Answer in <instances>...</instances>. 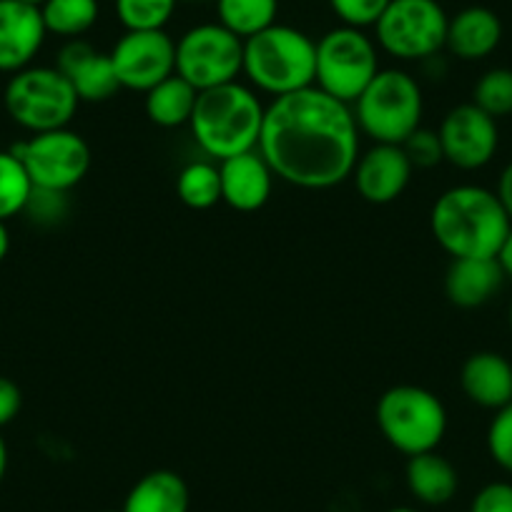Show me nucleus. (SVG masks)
Returning a JSON list of instances; mask_svg holds the SVG:
<instances>
[{"mask_svg": "<svg viewBox=\"0 0 512 512\" xmlns=\"http://www.w3.org/2000/svg\"><path fill=\"white\" fill-rule=\"evenodd\" d=\"M377 427L382 437L407 457L440 447L447 432V410L437 395L417 384H397L377 400Z\"/></svg>", "mask_w": 512, "mask_h": 512, "instance_id": "6", "label": "nucleus"}, {"mask_svg": "<svg viewBox=\"0 0 512 512\" xmlns=\"http://www.w3.org/2000/svg\"><path fill=\"white\" fill-rule=\"evenodd\" d=\"M462 392L482 410H502L512 402V364L497 352H475L460 372Z\"/></svg>", "mask_w": 512, "mask_h": 512, "instance_id": "18", "label": "nucleus"}, {"mask_svg": "<svg viewBox=\"0 0 512 512\" xmlns=\"http://www.w3.org/2000/svg\"><path fill=\"white\" fill-rule=\"evenodd\" d=\"M487 452L502 472L512 475V402L492 417L487 427Z\"/></svg>", "mask_w": 512, "mask_h": 512, "instance_id": "30", "label": "nucleus"}, {"mask_svg": "<svg viewBox=\"0 0 512 512\" xmlns=\"http://www.w3.org/2000/svg\"><path fill=\"white\" fill-rule=\"evenodd\" d=\"M279 0H216L219 23L241 41L277 23Z\"/></svg>", "mask_w": 512, "mask_h": 512, "instance_id": "24", "label": "nucleus"}, {"mask_svg": "<svg viewBox=\"0 0 512 512\" xmlns=\"http://www.w3.org/2000/svg\"><path fill=\"white\" fill-rule=\"evenodd\" d=\"M256 91L274 98L314 86L317 76V41L304 31L274 23L267 31L244 41V68Z\"/></svg>", "mask_w": 512, "mask_h": 512, "instance_id": "4", "label": "nucleus"}, {"mask_svg": "<svg viewBox=\"0 0 512 512\" xmlns=\"http://www.w3.org/2000/svg\"><path fill=\"white\" fill-rule=\"evenodd\" d=\"M244 68V41L221 23H201L176 41V76L196 91L234 83Z\"/></svg>", "mask_w": 512, "mask_h": 512, "instance_id": "11", "label": "nucleus"}, {"mask_svg": "<svg viewBox=\"0 0 512 512\" xmlns=\"http://www.w3.org/2000/svg\"><path fill=\"white\" fill-rule=\"evenodd\" d=\"M502 282L505 274L497 259H452L445 277V294L455 307L477 309L500 292Z\"/></svg>", "mask_w": 512, "mask_h": 512, "instance_id": "20", "label": "nucleus"}, {"mask_svg": "<svg viewBox=\"0 0 512 512\" xmlns=\"http://www.w3.org/2000/svg\"><path fill=\"white\" fill-rule=\"evenodd\" d=\"M472 103L487 116L497 118L512 113V71L510 68H492L482 73L472 88Z\"/></svg>", "mask_w": 512, "mask_h": 512, "instance_id": "29", "label": "nucleus"}, {"mask_svg": "<svg viewBox=\"0 0 512 512\" xmlns=\"http://www.w3.org/2000/svg\"><path fill=\"white\" fill-rule=\"evenodd\" d=\"M379 73L377 46L359 28L339 26L317 41L314 86L352 106Z\"/></svg>", "mask_w": 512, "mask_h": 512, "instance_id": "8", "label": "nucleus"}, {"mask_svg": "<svg viewBox=\"0 0 512 512\" xmlns=\"http://www.w3.org/2000/svg\"><path fill=\"white\" fill-rule=\"evenodd\" d=\"M11 151L26 169L33 189L68 194L73 186L86 179L91 169V149L86 139L71 128L33 134Z\"/></svg>", "mask_w": 512, "mask_h": 512, "instance_id": "10", "label": "nucleus"}, {"mask_svg": "<svg viewBox=\"0 0 512 512\" xmlns=\"http://www.w3.org/2000/svg\"><path fill=\"white\" fill-rule=\"evenodd\" d=\"M8 249H11V236H8L6 221H0V262L8 256Z\"/></svg>", "mask_w": 512, "mask_h": 512, "instance_id": "37", "label": "nucleus"}, {"mask_svg": "<svg viewBox=\"0 0 512 512\" xmlns=\"http://www.w3.org/2000/svg\"><path fill=\"white\" fill-rule=\"evenodd\" d=\"M510 327H512V304H510Z\"/></svg>", "mask_w": 512, "mask_h": 512, "instance_id": "41", "label": "nucleus"}, {"mask_svg": "<svg viewBox=\"0 0 512 512\" xmlns=\"http://www.w3.org/2000/svg\"><path fill=\"white\" fill-rule=\"evenodd\" d=\"M48 31L41 8L0 0V73H18L33 63Z\"/></svg>", "mask_w": 512, "mask_h": 512, "instance_id": "15", "label": "nucleus"}, {"mask_svg": "<svg viewBox=\"0 0 512 512\" xmlns=\"http://www.w3.org/2000/svg\"><path fill=\"white\" fill-rule=\"evenodd\" d=\"M23 407L21 387L13 379L0 377V427L11 425Z\"/></svg>", "mask_w": 512, "mask_h": 512, "instance_id": "34", "label": "nucleus"}, {"mask_svg": "<svg viewBox=\"0 0 512 512\" xmlns=\"http://www.w3.org/2000/svg\"><path fill=\"white\" fill-rule=\"evenodd\" d=\"M390 3L392 0H329V8L342 21V26L364 31L379 21Z\"/></svg>", "mask_w": 512, "mask_h": 512, "instance_id": "31", "label": "nucleus"}, {"mask_svg": "<svg viewBox=\"0 0 512 512\" xmlns=\"http://www.w3.org/2000/svg\"><path fill=\"white\" fill-rule=\"evenodd\" d=\"M415 166L407 159L405 149L397 144H374L354 164L352 179L357 194L369 204H392L405 194Z\"/></svg>", "mask_w": 512, "mask_h": 512, "instance_id": "14", "label": "nucleus"}, {"mask_svg": "<svg viewBox=\"0 0 512 512\" xmlns=\"http://www.w3.org/2000/svg\"><path fill=\"white\" fill-rule=\"evenodd\" d=\"M502 41V23L485 6L462 8L447 23L445 48L460 61H482Z\"/></svg>", "mask_w": 512, "mask_h": 512, "instance_id": "19", "label": "nucleus"}, {"mask_svg": "<svg viewBox=\"0 0 512 512\" xmlns=\"http://www.w3.org/2000/svg\"><path fill=\"white\" fill-rule=\"evenodd\" d=\"M108 56L121 88L131 91L146 93L176 73V43L166 31H126Z\"/></svg>", "mask_w": 512, "mask_h": 512, "instance_id": "12", "label": "nucleus"}, {"mask_svg": "<svg viewBox=\"0 0 512 512\" xmlns=\"http://www.w3.org/2000/svg\"><path fill=\"white\" fill-rule=\"evenodd\" d=\"M106 512H123V510H106Z\"/></svg>", "mask_w": 512, "mask_h": 512, "instance_id": "42", "label": "nucleus"}, {"mask_svg": "<svg viewBox=\"0 0 512 512\" xmlns=\"http://www.w3.org/2000/svg\"><path fill=\"white\" fill-rule=\"evenodd\" d=\"M497 264H500L502 274H505V279H512V229L510 234L505 236V241H502L500 251H497Z\"/></svg>", "mask_w": 512, "mask_h": 512, "instance_id": "36", "label": "nucleus"}, {"mask_svg": "<svg viewBox=\"0 0 512 512\" xmlns=\"http://www.w3.org/2000/svg\"><path fill=\"white\" fill-rule=\"evenodd\" d=\"M470 512H512V482L495 480L482 485L472 497Z\"/></svg>", "mask_w": 512, "mask_h": 512, "instance_id": "33", "label": "nucleus"}, {"mask_svg": "<svg viewBox=\"0 0 512 512\" xmlns=\"http://www.w3.org/2000/svg\"><path fill=\"white\" fill-rule=\"evenodd\" d=\"M98 0H46L41 6L46 31L73 41L91 31L98 21Z\"/></svg>", "mask_w": 512, "mask_h": 512, "instance_id": "25", "label": "nucleus"}, {"mask_svg": "<svg viewBox=\"0 0 512 512\" xmlns=\"http://www.w3.org/2000/svg\"><path fill=\"white\" fill-rule=\"evenodd\" d=\"M359 134L374 144H397L415 134L422 123V88L410 73L387 68L372 78L352 103Z\"/></svg>", "mask_w": 512, "mask_h": 512, "instance_id": "5", "label": "nucleus"}, {"mask_svg": "<svg viewBox=\"0 0 512 512\" xmlns=\"http://www.w3.org/2000/svg\"><path fill=\"white\" fill-rule=\"evenodd\" d=\"M33 184L13 151H0V221L23 214L31 201Z\"/></svg>", "mask_w": 512, "mask_h": 512, "instance_id": "27", "label": "nucleus"}, {"mask_svg": "<svg viewBox=\"0 0 512 512\" xmlns=\"http://www.w3.org/2000/svg\"><path fill=\"white\" fill-rule=\"evenodd\" d=\"M6 470H8V445L6 440L0 437V482H3V477H6Z\"/></svg>", "mask_w": 512, "mask_h": 512, "instance_id": "38", "label": "nucleus"}, {"mask_svg": "<svg viewBox=\"0 0 512 512\" xmlns=\"http://www.w3.org/2000/svg\"><path fill=\"white\" fill-rule=\"evenodd\" d=\"M405 482L410 495L427 507L447 505L460 490V475L455 465L437 450L410 457Z\"/></svg>", "mask_w": 512, "mask_h": 512, "instance_id": "21", "label": "nucleus"}, {"mask_svg": "<svg viewBox=\"0 0 512 512\" xmlns=\"http://www.w3.org/2000/svg\"><path fill=\"white\" fill-rule=\"evenodd\" d=\"M450 16L437 0H392L374 23L377 46L400 61H427L440 56Z\"/></svg>", "mask_w": 512, "mask_h": 512, "instance_id": "9", "label": "nucleus"}, {"mask_svg": "<svg viewBox=\"0 0 512 512\" xmlns=\"http://www.w3.org/2000/svg\"><path fill=\"white\" fill-rule=\"evenodd\" d=\"M196 96H199V91L174 73L166 81L156 83L151 91H146V116L161 128L184 126L191 121Z\"/></svg>", "mask_w": 512, "mask_h": 512, "instance_id": "23", "label": "nucleus"}, {"mask_svg": "<svg viewBox=\"0 0 512 512\" xmlns=\"http://www.w3.org/2000/svg\"><path fill=\"white\" fill-rule=\"evenodd\" d=\"M430 229L452 259H495L502 241L510 234L512 221L507 219L495 191L462 184L447 189L435 201Z\"/></svg>", "mask_w": 512, "mask_h": 512, "instance_id": "2", "label": "nucleus"}, {"mask_svg": "<svg viewBox=\"0 0 512 512\" xmlns=\"http://www.w3.org/2000/svg\"><path fill=\"white\" fill-rule=\"evenodd\" d=\"M221 201L236 211H259L272 196L274 171L259 149L219 161Z\"/></svg>", "mask_w": 512, "mask_h": 512, "instance_id": "17", "label": "nucleus"}, {"mask_svg": "<svg viewBox=\"0 0 512 512\" xmlns=\"http://www.w3.org/2000/svg\"><path fill=\"white\" fill-rule=\"evenodd\" d=\"M3 103L18 126L31 134H46L68 128L81 106V98L58 68L28 66L13 73L3 93Z\"/></svg>", "mask_w": 512, "mask_h": 512, "instance_id": "7", "label": "nucleus"}, {"mask_svg": "<svg viewBox=\"0 0 512 512\" xmlns=\"http://www.w3.org/2000/svg\"><path fill=\"white\" fill-rule=\"evenodd\" d=\"M440 144L447 164L462 171H477L490 164L497 154L500 131L497 121L475 103L455 106L440 123Z\"/></svg>", "mask_w": 512, "mask_h": 512, "instance_id": "13", "label": "nucleus"}, {"mask_svg": "<svg viewBox=\"0 0 512 512\" xmlns=\"http://www.w3.org/2000/svg\"><path fill=\"white\" fill-rule=\"evenodd\" d=\"M402 149H405L407 159L415 169H435L437 164L445 161V154H442V144L437 131H430V128H417L415 134L407 136L402 141Z\"/></svg>", "mask_w": 512, "mask_h": 512, "instance_id": "32", "label": "nucleus"}, {"mask_svg": "<svg viewBox=\"0 0 512 512\" xmlns=\"http://www.w3.org/2000/svg\"><path fill=\"white\" fill-rule=\"evenodd\" d=\"M179 0H116V16L126 31H164Z\"/></svg>", "mask_w": 512, "mask_h": 512, "instance_id": "28", "label": "nucleus"}, {"mask_svg": "<svg viewBox=\"0 0 512 512\" xmlns=\"http://www.w3.org/2000/svg\"><path fill=\"white\" fill-rule=\"evenodd\" d=\"M387 512H420V510H415V507H392V510Z\"/></svg>", "mask_w": 512, "mask_h": 512, "instance_id": "39", "label": "nucleus"}, {"mask_svg": "<svg viewBox=\"0 0 512 512\" xmlns=\"http://www.w3.org/2000/svg\"><path fill=\"white\" fill-rule=\"evenodd\" d=\"M495 194H497V199H500L502 209H505L507 219L512 221V161L505 166V169H502L500 179H497Z\"/></svg>", "mask_w": 512, "mask_h": 512, "instance_id": "35", "label": "nucleus"}, {"mask_svg": "<svg viewBox=\"0 0 512 512\" xmlns=\"http://www.w3.org/2000/svg\"><path fill=\"white\" fill-rule=\"evenodd\" d=\"M176 194L189 209L204 211L221 201L219 166L211 161H194L176 176Z\"/></svg>", "mask_w": 512, "mask_h": 512, "instance_id": "26", "label": "nucleus"}, {"mask_svg": "<svg viewBox=\"0 0 512 512\" xmlns=\"http://www.w3.org/2000/svg\"><path fill=\"white\" fill-rule=\"evenodd\" d=\"M56 68L71 81L76 96L86 103L108 101L121 91L111 56L96 51L91 43L81 38H73L58 51Z\"/></svg>", "mask_w": 512, "mask_h": 512, "instance_id": "16", "label": "nucleus"}, {"mask_svg": "<svg viewBox=\"0 0 512 512\" xmlns=\"http://www.w3.org/2000/svg\"><path fill=\"white\" fill-rule=\"evenodd\" d=\"M21 3H28V6H36V8H41L43 3H46V0H21Z\"/></svg>", "mask_w": 512, "mask_h": 512, "instance_id": "40", "label": "nucleus"}, {"mask_svg": "<svg viewBox=\"0 0 512 512\" xmlns=\"http://www.w3.org/2000/svg\"><path fill=\"white\" fill-rule=\"evenodd\" d=\"M123 512H189V487L174 470H154L141 477L123 500Z\"/></svg>", "mask_w": 512, "mask_h": 512, "instance_id": "22", "label": "nucleus"}, {"mask_svg": "<svg viewBox=\"0 0 512 512\" xmlns=\"http://www.w3.org/2000/svg\"><path fill=\"white\" fill-rule=\"evenodd\" d=\"M259 154L274 176L299 189H332L352 176L359 128L347 103L317 86L274 98L264 111Z\"/></svg>", "mask_w": 512, "mask_h": 512, "instance_id": "1", "label": "nucleus"}, {"mask_svg": "<svg viewBox=\"0 0 512 512\" xmlns=\"http://www.w3.org/2000/svg\"><path fill=\"white\" fill-rule=\"evenodd\" d=\"M264 111L267 108L249 86H241L239 81L224 83L199 91L189 121L191 134L206 156L226 161L259 146Z\"/></svg>", "mask_w": 512, "mask_h": 512, "instance_id": "3", "label": "nucleus"}]
</instances>
